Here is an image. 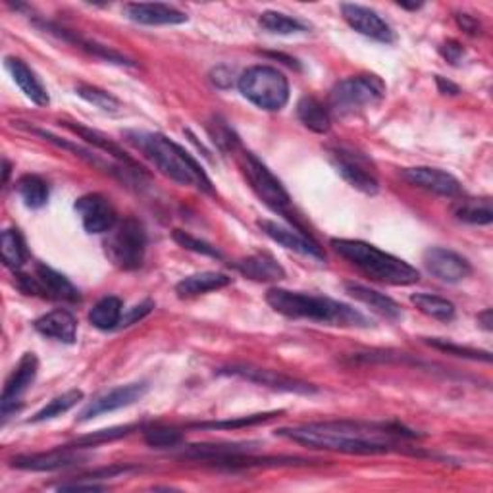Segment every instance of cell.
I'll return each mask as SVG.
<instances>
[{
    "instance_id": "obj_1",
    "label": "cell",
    "mask_w": 493,
    "mask_h": 493,
    "mask_svg": "<svg viewBox=\"0 0 493 493\" xmlns=\"http://www.w3.org/2000/svg\"><path fill=\"white\" fill-rule=\"evenodd\" d=\"M281 438L301 443L308 449L340 451L349 455H378L397 449V438H415L399 426L369 425V422H315L276 432Z\"/></svg>"
},
{
    "instance_id": "obj_2",
    "label": "cell",
    "mask_w": 493,
    "mask_h": 493,
    "mask_svg": "<svg viewBox=\"0 0 493 493\" xmlns=\"http://www.w3.org/2000/svg\"><path fill=\"white\" fill-rule=\"evenodd\" d=\"M123 137L166 178L183 187L213 193V181L205 174L203 166L172 139L151 132H125Z\"/></svg>"
},
{
    "instance_id": "obj_3",
    "label": "cell",
    "mask_w": 493,
    "mask_h": 493,
    "mask_svg": "<svg viewBox=\"0 0 493 493\" xmlns=\"http://www.w3.org/2000/svg\"><path fill=\"white\" fill-rule=\"evenodd\" d=\"M266 303H269L276 313L288 318L313 320L342 328L372 326V322L362 313H359L357 308L340 301H333L330 297H320V295L272 288L266 293Z\"/></svg>"
},
{
    "instance_id": "obj_4",
    "label": "cell",
    "mask_w": 493,
    "mask_h": 493,
    "mask_svg": "<svg viewBox=\"0 0 493 493\" xmlns=\"http://www.w3.org/2000/svg\"><path fill=\"white\" fill-rule=\"evenodd\" d=\"M330 245L342 259L379 284L413 286L420 279L415 266L370 243H364L361 239H332Z\"/></svg>"
},
{
    "instance_id": "obj_5",
    "label": "cell",
    "mask_w": 493,
    "mask_h": 493,
    "mask_svg": "<svg viewBox=\"0 0 493 493\" xmlns=\"http://www.w3.org/2000/svg\"><path fill=\"white\" fill-rule=\"evenodd\" d=\"M239 91L262 110H281L289 101L288 78L272 66H252L239 78Z\"/></svg>"
},
{
    "instance_id": "obj_6",
    "label": "cell",
    "mask_w": 493,
    "mask_h": 493,
    "mask_svg": "<svg viewBox=\"0 0 493 493\" xmlns=\"http://www.w3.org/2000/svg\"><path fill=\"white\" fill-rule=\"evenodd\" d=\"M386 96V86L376 76L347 78L330 93V112L345 118L359 110L378 105Z\"/></svg>"
},
{
    "instance_id": "obj_7",
    "label": "cell",
    "mask_w": 493,
    "mask_h": 493,
    "mask_svg": "<svg viewBox=\"0 0 493 493\" xmlns=\"http://www.w3.org/2000/svg\"><path fill=\"white\" fill-rule=\"evenodd\" d=\"M106 255L120 270H137L143 266L147 251V235L143 224L125 218L110 230L106 239Z\"/></svg>"
},
{
    "instance_id": "obj_8",
    "label": "cell",
    "mask_w": 493,
    "mask_h": 493,
    "mask_svg": "<svg viewBox=\"0 0 493 493\" xmlns=\"http://www.w3.org/2000/svg\"><path fill=\"white\" fill-rule=\"evenodd\" d=\"M239 166L251 183L252 191L259 195V199L270 206L274 213L286 216L289 220H295L291 216V196L286 191V187L281 186V181L266 168L255 154L249 151H242V157H239Z\"/></svg>"
},
{
    "instance_id": "obj_9",
    "label": "cell",
    "mask_w": 493,
    "mask_h": 493,
    "mask_svg": "<svg viewBox=\"0 0 493 493\" xmlns=\"http://www.w3.org/2000/svg\"><path fill=\"white\" fill-rule=\"evenodd\" d=\"M18 288L25 295H37V297L56 299L66 303H78L79 291L78 288L60 272L52 270L47 264H35L33 274H18L16 276Z\"/></svg>"
},
{
    "instance_id": "obj_10",
    "label": "cell",
    "mask_w": 493,
    "mask_h": 493,
    "mask_svg": "<svg viewBox=\"0 0 493 493\" xmlns=\"http://www.w3.org/2000/svg\"><path fill=\"white\" fill-rule=\"evenodd\" d=\"M220 374L242 378V379H247V382H251V384L270 388L274 391L299 393V396H311V393L318 391L313 384L301 382V379H295V378H289L286 374H279V372H274V370L257 369V366H249V364L228 366V369H222Z\"/></svg>"
},
{
    "instance_id": "obj_11",
    "label": "cell",
    "mask_w": 493,
    "mask_h": 493,
    "mask_svg": "<svg viewBox=\"0 0 493 493\" xmlns=\"http://www.w3.org/2000/svg\"><path fill=\"white\" fill-rule=\"evenodd\" d=\"M422 260H425L426 270L445 284H459L472 274L470 262L451 249L430 247Z\"/></svg>"
},
{
    "instance_id": "obj_12",
    "label": "cell",
    "mask_w": 493,
    "mask_h": 493,
    "mask_svg": "<svg viewBox=\"0 0 493 493\" xmlns=\"http://www.w3.org/2000/svg\"><path fill=\"white\" fill-rule=\"evenodd\" d=\"M76 210L87 233H106L118 224L114 206H112L106 196L98 193H91L78 199Z\"/></svg>"
},
{
    "instance_id": "obj_13",
    "label": "cell",
    "mask_w": 493,
    "mask_h": 493,
    "mask_svg": "<svg viewBox=\"0 0 493 493\" xmlns=\"http://www.w3.org/2000/svg\"><path fill=\"white\" fill-rule=\"evenodd\" d=\"M342 14L345 22L361 35L386 45L396 41L391 25L384 18H379L374 10L361 5H342Z\"/></svg>"
},
{
    "instance_id": "obj_14",
    "label": "cell",
    "mask_w": 493,
    "mask_h": 493,
    "mask_svg": "<svg viewBox=\"0 0 493 493\" xmlns=\"http://www.w3.org/2000/svg\"><path fill=\"white\" fill-rule=\"evenodd\" d=\"M147 391H149V386L145 382L128 384V386L112 389V391L105 393V396L96 397L93 403H89L86 408H83L78 420L79 422H87L95 416H101V415H106V413H114V411H118V408L130 406V405L137 403L139 399H143V396Z\"/></svg>"
},
{
    "instance_id": "obj_15",
    "label": "cell",
    "mask_w": 493,
    "mask_h": 493,
    "mask_svg": "<svg viewBox=\"0 0 493 493\" xmlns=\"http://www.w3.org/2000/svg\"><path fill=\"white\" fill-rule=\"evenodd\" d=\"M83 457L78 447H64V449H52L47 453H33V455H20L14 457L10 467L20 470H33V472H50L74 467L76 462L83 461Z\"/></svg>"
},
{
    "instance_id": "obj_16",
    "label": "cell",
    "mask_w": 493,
    "mask_h": 493,
    "mask_svg": "<svg viewBox=\"0 0 493 493\" xmlns=\"http://www.w3.org/2000/svg\"><path fill=\"white\" fill-rule=\"evenodd\" d=\"M259 228L266 235H269L272 242L279 243L281 247H286L293 252H299V255L313 257V259H318V260L326 259L322 247L316 242H313L311 237H306L305 233H301L299 230L288 228V225H281V224L272 222V220H259Z\"/></svg>"
},
{
    "instance_id": "obj_17",
    "label": "cell",
    "mask_w": 493,
    "mask_h": 493,
    "mask_svg": "<svg viewBox=\"0 0 493 493\" xmlns=\"http://www.w3.org/2000/svg\"><path fill=\"white\" fill-rule=\"evenodd\" d=\"M401 176L406 183H411V186L435 193V195H442V196L461 195L459 179L443 170H438V168H428V166L406 168V170L401 172Z\"/></svg>"
},
{
    "instance_id": "obj_18",
    "label": "cell",
    "mask_w": 493,
    "mask_h": 493,
    "mask_svg": "<svg viewBox=\"0 0 493 493\" xmlns=\"http://www.w3.org/2000/svg\"><path fill=\"white\" fill-rule=\"evenodd\" d=\"M37 372H39V361H37V357L33 353H25L22 357V361L18 362L16 369H14V372L10 374V378L6 379L5 389H3V397H0V401H3V415H5V418H8L10 408L12 406L16 408L18 399L35 382Z\"/></svg>"
},
{
    "instance_id": "obj_19",
    "label": "cell",
    "mask_w": 493,
    "mask_h": 493,
    "mask_svg": "<svg viewBox=\"0 0 493 493\" xmlns=\"http://www.w3.org/2000/svg\"><path fill=\"white\" fill-rule=\"evenodd\" d=\"M123 14L141 25H178L187 22L181 10L162 3H130L123 6Z\"/></svg>"
},
{
    "instance_id": "obj_20",
    "label": "cell",
    "mask_w": 493,
    "mask_h": 493,
    "mask_svg": "<svg viewBox=\"0 0 493 493\" xmlns=\"http://www.w3.org/2000/svg\"><path fill=\"white\" fill-rule=\"evenodd\" d=\"M333 166L351 187L359 189L364 195H376L379 191L378 179L369 170H366L357 157L355 159L351 157V152L335 151L333 152Z\"/></svg>"
},
{
    "instance_id": "obj_21",
    "label": "cell",
    "mask_w": 493,
    "mask_h": 493,
    "mask_svg": "<svg viewBox=\"0 0 493 493\" xmlns=\"http://www.w3.org/2000/svg\"><path fill=\"white\" fill-rule=\"evenodd\" d=\"M35 330L41 335L49 337V340L60 343H74L78 335V320L69 311L59 308V311H52L45 316L37 318Z\"/></svg>"
},
{
    "instance_id": "obj_22",
    "label": "cell",
    "mask_w": 493,
    "mask_h": 493,
    "mask_svg": "<svg viewBox=\"0 0 493 493\" xmlns=\"http://www.w3.org/2000/svg\"><path fill=\"white\" fill-rule=\"evenodd\" d=\"M6 68L8 72L12 74L14 81L18 83V87L22 89V93L30 98L32 103H35L37 106H47L49 105V93L43 87V83L39 81V78L35 76L33 69L27 66L23 60L16 59V56H8L6 59Z\"/></svg>"
},
{
    "instance_id": "obj_23",
    "label": "cell",
    "mask_w": 493,
    "mask_h": 493,
    "mask_svg": "<svg viewBox=\"0 0 493 493\" xmlns=\"http://www.w3.org/2000/svg\"><path fill=\"white\" fill-rule=\"evenodd\" d=\"M345 291L351 295V297L357 299L359 303L369 306L370 311H374L376 315L384 316L388 320H399L403 316L401 306L384 293L374 291V289L361 286V284H355V281H347Z\"/></svg>"
},
{
    "instance_id": "obj_24",
    "label": "cell",
    "mask_w": 493,
    "mask_h": 493,
    "mask_svg": "<svg viewBox=\"0 0 493 493\" xmlns=\"http://www.w3.org/2000/svg\"><path fill=\"white\" fill-rule=\"evenodd\" d=\"M235 269L255 281H279L286 278V270L269 252H257L235 262Z\"/></svg>"
},
{
    "instance_id": "obj_25",
    "label": "cell",
    "mask_w": 493,
    "mask_h": 493,
    "mask_svg": "<svg viewBox=\"0 0 493 493\" xmlns=\"http://www.w3.org/2000/svg\"><path fill=\"white\" fill-rule=\"evenodd\" d=\"M230 284H232V278L222 272H201V274L183 278L176 286V293L181 299H189V297H196V295L224 289Z\"/></svg>"
},
{
    "instance_id": "obj_26",
    "label": "cell",
    "mask_w": 493,
    "mask_h": 493,
    "mask_svg": "<svg viewBox=\"0 0 493 493\" xmlns=\"http://www.w3.org/2000/svg\"><path fill=\"white\" fill-rule=\"evenodd\" d=\"M297 116L305 128L315 133H328L332 118L330 110L324 106L315 96H303L297 103Z\"/></svg>"
},
{
    "instance_id": "obj_27",
    "label": "cell",
    "mask_w": 493,
    "mask_h": 493,
    "mask_svg": "<svg viewBox=\"0 0 493 493\" xmlns=\"http://www.w3.org/2000/svg\"><path fill=\"white\" fill-rule=\"evenodd\" d=\"M66 128H68V130H72L74 133H78L81 139H86L89 145H95V147H98L101 151L108 152L110 157H114L116 160L123 162V166L132 168V170H135V172H143V168H141L132 157H128V154H125L116 143H112V141H110L108 137H105L103 133L93 132V130L86 128V125H79V123L76 125V123H69V122L66 123Z\"/></svg>"
},
{
    "instance_id": "obj_28",
    "label": "cell",
    "mask_w": 493,
    "mask_h": 493,
    "mask_svg": "<svg viewBox=\"0 0 493 493\" xmlns=\"http://www.w3.org/2000/svg\"><path fill=\"white\" fill-rule=\"evenodd\" d=\"M89 322L96 330H114L122 322V301L114 295H108L98 301L89 313Z\"/></svg>"
},
{
    "instance_id": "obj_29",
    "label": "cell",
    "mask_w": 493,
    "mask_h": 493,
    "mask_svg": "<svg viewBox=\"0 0 493 493\" xmlns=\"http://www.w3.org/2000/svg\"><path fill=\"white\" fill-rule=\"evenodd\" d=\"M0 251H3V262L10 270H20L27 262L25 242L18 230H5L0 235Z\"/></svg>"
},
{
    "instance_id": "obj_30",
    "label": "cell",
    "mask_w": 493,
    "mask_h": 493,
    "mask_svg": "<svg viewBox=\"0 0 493 493\" xmlns=\"http://www.w3.org/2000/svg\"><path fill=\"white\" fill-rule=\"evenodd\" d=\"M16 191L27 208H43L49 201V186L43 178L27 174L22 176L16 183Z\"/></svg>"
},
{
    "instance_id": "obj_31",
    "label": "cell",
    "mask_w": 493,
    "mask_h": 493,
    "mask_svg": "<svg viewBox=\"0 0 493 493\" xmlns=\"http://www.w3.org/2000/svg\"><path fill=\"white\" fill-rule=\"evenodd\" d=\"M411 303L418 308L420 313H425L430 318L442 320V322H451L455 318V305L443 297H438V295L415 293L411 297Z\"/></svg>"
},
{
    "instance_id": "obj_32",
    "label": "cell",
    "mask_w": 493,
    "mask_h": 493,
    "mask_svg": "<svg viewBox=\"0 0 493 493\" xmlns=\"http://www.w3.org/2000/svg\"><path fill=\"white\" fill-rule=\"evenodd\" d=\"M455 216L461 222L474 225H488L493 222V208L489 199H467L455 206Z\"/></svg>"
},
{
    "instance_id": "obj_33",
    "label": "cell",
    "mask_w": 493,
    "mask_h": 493,
    "mask_svg": "<svg viewBox=\"0 0 493 493\" xmlns=\"http://www.w3.org/2000/svg\"><path fill=\"white\" fill-rule=\"evenodd\" d=\"M81 399H83V391L69 389V391L62 393V396L49 401L39 413L33 415V418L30 422L37 425V422H45V420H52L56 416H62L64 413L69 411V408H74Z\"/></svg>"
},
{
    "instance_id": "obj_34",
    "label": "cell",
    "mask_w": 493,
    "mask_h": 493,
    "mask_svg": "<svg viewBox=\"0 0 493 493\" xmlns=\"http://www.w3.org/2000/svg\"><path fill=\"white\" fill-rule=\"evenodd\" d=\"M259 23L264 32L274 33V35H293V33L306 32L305 23H301L299 20H295L291 16H286V14H281V12H274V10L264 12Z\"/></svg>"
},
{
    "instance_id": "obj_35",
    "label": "cell",
    "mask_w": 493,
    "mask_h": 493,
    "mask_svg": "<svg viewBox=\"0 0 493 493\" xmlns=\"http://www.w3.org/2000/svg\"><path fill=\"white\" fill-rule=\"evenodd\" d=\"M76 93L81 98H86V101L91 103L93 106L101 108L105 112H112V114H114V112H118L122 108L120 101H118V98L114 95H110V93H106L103 89L93 87V86H86V83H81V86H78Z\"/></svg>"
},
{
    "instance_id": "obj_36",
    "label": "cell",
    "mask_w": 493,
    "mask_h": 493,
    "mask_svg": "<svg viewBox=\"0 0 493 493\" xmlns=\"http://www.w3.org/2000/svg\"><path fill=\"white\" fill-rule=\"evenodd\" d=\"M279 413H260V415H251L242 416L235 420H220V422H203V425H195V428H208V430H235V428H245V426H257L260 422L272 420Z\"/></svg>"
},
{
    "instance_id": "obj_37",
    "label": "cell",
    "mask_w": 493,
    "mask_h": 493,
    "mask_svg": "<svg viewBox=\"0 0 493 493\" xmlns=\"http://www.w3.org/2000/svg\"><path fill=\"white\" fill-rule=\"evenodd\" d=\"M428 345H432L434 349H440L447 355H455V357H462V359H470V361H484V362H491V355L488 351H480V349H472V347H462V345H455L449 343L445 340H428Z\"/></svg>"
},
{
    "instance_id": "obj_38",
    "label": "cell",
    "mask_w": 493,
    "mask_h": 493,
    "mask_svg": "<svg viewBox=\"0 0 493 493\" xmlns=\"http://www.w3.org/2000/svg\"><path fill=\"white\" fill-rule=\"evenodd\" d=\"M145 442L151 447L166 449V447H176L183 442L181 432L174 428H151L145 432Z\"/></svg>"
},
{
    "instance_id": "obj_39",
    "label": "cell",
    "mask_w": 493,
    "mask_h": 493,
    "mask_svg": "<svg viewBox=\"0 0 493 493\" xmlns=\"http://www.w3.org/2000/svg\"><path fill=\"white\" fill-rule=\"evenodd\" d=\"M174 242L179 243L183 249L187 251H193V252H199V255H205V257H213V259H220V251L213 245H208L205 242H201V239H196L186 232L181 230H176L174 232Z\"/></svg>"
},
{
    "instance_id": "obj_40",
    "label": "cell",
    "mask_w": 493,
    "mask_h": 493,
    "mask_svg": "<svg viewBox=\"0 0 493 493\" xmlns=\"http://www.w3.org/2000/svg\"><path fill=\"white\" fill-rule=\"evenodd\" d=\"M210 133H213L215 143H216L222 151H225V152H235V151L239 149V139H237V135H235L224 122H220L218 118H216L215 123H210Z\"/></svg>"
},
{
    "instance_id": "obj_41",
    "label": "cell",
    "mask_w": 493,
    "mask_h": 493,
    "mask_svg": "<svg viewBox=\"0 0 493 493\" xmlns=\"http://www.w3.org/2000/svg\"><path fill=\"white\" fill-rule=\"evenodd\" d=\"M137 426H122V428H112V430H101L95 432L93 435H87V438H81L79 442H76V447L83 449V447H93L96 443L103 442H110V440H118L122 435H128L132 430H135Z\"/></svg>"
},
{
    "instance_id": "obj_42",
    "label": "cell",
    "mask_w": 493,
    "mask_h": 493,
    "mask_svg": "<svg viewBox=\"0 0 493 493\" xmlns=\"http://www.w3.org/2000/svg\"><path fill=\"white\" fill-rule=\"evenodd\" d=\"M152 306H154V303H152V301H145V303H141V305L133 306L128 315L122 316L120 326H132V324H135L137 320L145 318V316L152 311Z\"/></svg>"
},
{
    "instance_id": "obj_43",
    "label": "cell",
    "mask_w": 493,
    "mask_h": 493,
    "mask_svg": "<svg viewBox=\"0 0 493 493\" xmlns=\"http://www.w3.org/2000/svg\"><path fill=\"white\" fill-rule=\"evenodd\" d=\"M440 52H442L443 59L451 64H457L462 59V54H464L462 47L457 43V41H447L445 45L440 47Z\"/></svg>"
},
{
    "instance_id": "obj_44",
    "label": "cell",
    "mask_w": 493,
    "mask_h": 493,
    "mask_svg": "<svg viewBox=\"0 0 493 493\" xmlns=\"http://www.w3.org/2000/svg\"><path fill=\"white\" fill-rule=\"evenodd\" d=\"M457 23L461 25V30L467 32L469 35H478L482 32L480 23H478V20H474L472 16H469V14H457Z\"/></svg>"
},
{
    "instance_id": "obj_45",
    "label": "cell",
    "mask_w": 493,
    "mask_h": 493,
    "mask_svg": "<svg viewBox=\"0 0 493 493\" xmlns=\"http://www.w3.org/2000/svg\"><path fill=\"white\" fill-rule=\"evenodd\" d=\"M105 486L98 484H62L59 486V491H103Z\"/></svg>"
},
{
    "instance_id": "obj_46",
    "label": "cell",
    "mask_w": 493,
    "mask_h": 493,
    "mask_svg": "<svg viewBox=\"0 0 493 493\" xmlns=\"http://www.w3.org/2000/svg\"><path fill=\"white\" fill-rule=\"evenodd\" d=\"M435 83H438L440 93H443V95H459V87L455 86V83L445 81L442 76L435 78Z\"/></svg>"
},
{
    "instance_id": "obj_47",
    "label": "cell",
    "mask_w": 493,
    "mask_h": 493,
    "mask_svg": "<svg viewBox=\"0 0 493 493\" xmlns=\"http://www.w3.org/2000/svg\"><path fill=\"white\" fill-rule=\"evenodd\" d=\"M478 324H480V326H482L486 332H491V330H493V313H491V308H486L484 313L478 315Z\"/></svg>"
},
{
    "instance_id": "obj_48",
    "label": "cell",
    "mask_w": 493,
    "mask_h": 493,
    "mask_svg": "<svg viewBox=\"0 0 493 493\" xmlns=\"http://www.w3.org/2000/svg\"><path fill=\"white\" fill-rule=\"evenodd\" d=\"M401 8H406V10H418L422 8V5H408V3H399Z\"/></svg>"
},
{
    "instance_id": "obj_49",
    "label": "cell",
    "mask_w": 493,
    "mask_h": 493,
    "mask_svg": "<svg viewBox=\"0 0 493 493\" xmlns=\"http://www.w3.org/2000/svg\"><path fill=\"white\" fill-rule=\"evenodd\" d=\"M8 176H10V164L5 160V179H3V183H5V186H6V183H8Z\"/></svg>"
}]
</instances>
